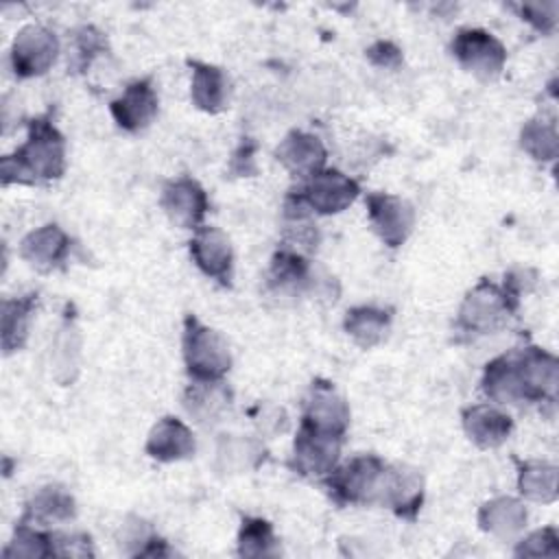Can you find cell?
<instances>
[{
  "label": "cell",
  "mask_w": 559,
  "mask_h": 559,
  "mask_svg": "<svg viewBox=\"0 0 559 559\" xmlns=\"http://www.w3.org/2000/svg\"><path fill=\"white\" fill-rule=\"evenodd\" d=\"M301 428L343 439L349 428V406L336 391L334 382L317 378L312 380L301 411Z\"/></svg>",
  "instance_id": "cell-7"
},
{
  "label": "cell",
  "mask_w": 559,
  "mask_h": 559,
  "mask_svg": "<svg viewBox=\"0 0 559 559\" xmlns=\"http://www.w3.org/2000/svg\"><path fill=\"white\" fill-rule=\"evenodd\" d=\"M515 312L518 306L507 297L502 286L483 277L463 297L456 312V330L467 336L491 334L500 330Z\"/></svg>",
  "instance_id": "cell-4"
},
{
  "label": "cell",
  "mask_w": 559,
  "mask_h": 559,
  "mask_svg": "<svg viewBox=\"0 0 559 559\" xmlns=\"http://www.w3.org/2000/svg\"><path fill=\"white\" fill-rule=\"evenodd\" d=\"M450 50L461 68L472 72L480 81L496 79L507 63V48L502 41L485 28L465 26L459 28Z\"/></svg>",
  "instance_id": "cell-5"
},
{
  "label": "cell",
  "mask_w": 559,
  "mask_h": 559,
  "mask_svg": "<svg viewBox=\"0 0 559 559\" xmlns=\"http://www.w3.org/2000/svg\"><path fill=\"white\" fill-rule=\"evenodd\" d=\"M520 15L533 28H537L542 33H552L555 22H557V4L555 2H548V4H522L520 7Z\"/></svg>",
  "instance_id": "cell-39"
},
{
  "label": "cell",
  "mask_w": 559,
  "mask_h": 559,
  "mask_svg": "<svg viewBox=\"0 0 559 559\" xmlns=\"http://www.w3.org/2000/svg\"><path fill=\"white\" fill-rule=\"evenodd\" d=\"M520 146L535 162H552L559 155V133L557 124L546 118L528 120L520 131Z\"/></svg>",
  "instance_id": "cell-31"
},
{
  "label": "cell",
  "mask_w": 559,
  "mask_h": 559,
  "mask_svg": "<svg viewBox=\"0 0 559 559\" xmlns=\"http://www.w3.org/2000/svg\"><path fill=\"white\" fill-rule=\"evenodd\" d=\"M478 526L487 535H493L498 539H513L526 528V507L518 498L511 496H496L478 509Z\"/></svg>",
  "instance_id": "cell-20"
},
{
  "label": "cell",
  "mask_w": 559,
  "mask_h": 559,
  "mask_svg": "<svg viewBox=\"0 0 559 559\" xmlns=\"http://www.w3.org/2000/svg\"><path fill=\"white\" fill-rule=\"evenodd\" d=\"M4 557H26V559H44L52 557V533L41 531L37 524L20 520L13 528V537L2 550Z\"/></svg>",
  "instance_id": "cell-32"
},
{
  "label": "cell",
  "mask_w": 559,
  "mask_h": 559,
  "mask_svg": "<svg viewBox=\"0 0 559 559\" xmlns=\"http://www.w3.org/2000/svg\"><path fill=\"white\" fill-rule=\"evenodd\" d=\"M190 258L199 271L221 286L229 288L234 280V249L225 231L212 225H201L188 242Z\"/></svg>",
  "instance_id": "cell-12"
},
{
  "label": "cell",
  "mask_w": 559,
  "mask_h": 559,
  "mask_svg": "<svg viewBox=\"0 0 559 559\" xmlns=\"http://www.w3.org/2000/svg\"><path fill=\"white\" fill-rule=\"evenodd\" d=\"M194 450H197V443H194L192 430L181 419L170 415L157 419V424L151 428L144 443V452L159 463H175V461L190 459Z\"/></svg>",
  "instance_id": "cell-19"
},
{
  "label": "cell",
  "mask_w": 559,
  "mask_h": 559,
  "mask_svg": "<svg viewBox=\"0 0 559 559\" xmlns=\"http://www.w3.org/2000/svg\"><path fill=\"white\" fill-rule=\"evenodd\" d=\"M70 249L72 240L57 223H46L20 240V258L37 271H55L63 266Z\"/></svg>",
  "instance_id": "cell-16"
},
{
  "label": "cell",
  "mask_w": 559,
  "mask_h": 559,
  "mask_svg": "<svg viewBox=\"0 0 559 559\" xmlns=\"http://www.w3.org/2000/svg\"><path fill=\"white\" fill-rule=\"evenodd\" d=\"M518 491L533 502H555L557 500V467L544 461L518 463Z\"/></svg>",
  "instance_id": "cell-28"
},
{
  "label": "cell",
  "mask_w": 559,
  "mask_h": 559,
  "mask_svg": "<svg viewBox=\"0 0 559 559\" xmlns=\"http://www.w3.org/2000/svg\"><path fill=\"white\" fill-rule=\"evenodd\" d=\"M295 194L312 214L330 216L347 210L358 199L360 186L356 179L336 168H323L304 179Z\"/></svg>",
  "instance_id": "cell-6"
},
{
  "label": "cell",
  "mask_w": 559,
  "mask_h": 559,
  "mask_svg": "<svg viewBox=\"0 0 559 559\" xmlns=\"http://www.w3.org/2000/svg\"><path fill=\"white\" fill-rule=\"evenodd\" d=\"M181 352L186 373L194 382L223 380L231 367V354L227 341L210 325L201 323L194 314L183 319Z\"/></svg>",
  "instance_id": "cell-3"
},
{
  "label": "cell",
  "mask_w": 559,
  "mask_h": 559,
  "mask_svg": "<svg viewBox=\"0 0 559 559\" xmlns=\"http://www.w3.org/2000/svg\"><path fill=\"white\" fill-rule=\"evenodd\" d=\"M66 173V138L50 111L26 122V140L0 159L2 186H37L61 179Z\"/></svg>",
  "instance_id": "cell-1"
},
{
  "label": "cell",
  "mask_w": 559,
  "mask_h": 559,
  "mask_svg": "<svg viewBox=\"0 0 559 559\" xmlns=\"http://www.w3.org/2000/svg\"><path fill=\"white\" fill-rule=\"evenodd\" d=\"M159 205L170 223L181 229H199L210 210L203 186L192 177H177L164 183Z\"/></svg>",
  "instance_id": "cell-13"
},
{
  "label": "cell",
  "mask_w": 559,
  "mask_h": 559,
  "mask_svg": "<svg viewBox=\"0 0 559 559\" xmlns=\"http://www.w3.org/2000/svg\"><path fill=\"white\" fill-rule=\"evenodd\" d=\"M266 284L277 293H301L314 288L317 282L306 253H299L290 247H280L271 258Z\"/></svg>",
  "instance_id": "cell-21"
},
{
  "label": "cell",
  "mask_w": 559,
  "mask_h": 559,
  "mask_svg": "<svg viewBox=\"0 0 559 559\" xmlns=\"http://www.w3.org/2000/svg\"><path fill=\"white\" fill-rule=\"evenodd\" d=\"M424 476L419 469L408 465H389L384 472V485L380 507L391 509L397 518L415 522L424 504Z\"/></svg>",
  "instance_id": "cell-14"
},
{
  "label": "cell",
  "mask_w": 559,
  "mask_h": 559,
  "mask_svg": "<svg viewBox=\"0 0 559 559\" xmlns=\"http://www.w3.org/2000/svg\"><path fill=\"white\" fill-rule=\"evenodd\" d=\"M238 555L240 557H277L280 542L273 524L258 515H245L238 528Z\"/></svg>",
  "instance_id": "cell-30"
},
{
  "label": "cell",
  "mask_w": 559,
  "mask_h": 559,
  "mask_svg": "<svg viewBox=\"0 0 559 559\" xmlns=\"http://www.w3.org/2000/svg\"><path fill=\"white\" fill-rule=\"evenodd\" d=\"M255 151H258L255 140L253 138H242L240 144L234 148V153L229 157V173L234 177H253L258 173Z\"/></svg>",
  "instance_id": "cell-36"
},
{
  "label": "cell",
  "mask_w": 559,
  "mask_h": 559,
  "mask_svg": "<svg viewBox=\"0 0 559 559\" xmlns=\"http://www.w3.org/2000/svg\"><path fill=\"white\" fill-rule=\"evenodd\" d=\"M107 50V39L105 35L92 26V24H85V26H79L74 33H72V57H70V68L74 72H85L92 61L103 55Z\"/></svg>",
  "instance_id": "cell-33"
},
{
  "label": "cell",
  "mask_w": 559,
  "mask_h": 559,
  "mask_svg": "<svg viewBox=\"0 0 559 559\" xmlns=\"http://www.w3.org/2000/svg\"><path fill=\"white\" fill-rule=\"evenodd\" d=\"M216 456L227 472H249L264 463L266 450L258 439L225 435L218 443Z\"/></svg>",
  "instance_id": "cell-29"
},
{
  "label": "cell",
  "mask_w": 559,
  "mask_h": 559,
  "mask_svg": "<svg viewBox=\"0 0 559 559\" xmlns=\"http://www.w3.org/2000/svg\"><path fill=\"white\" fill-rule=\"evenodd\" d=\"M365 205L376 236L391 249L402 247L415 227V207L389 192H369Z\"/></svg>",
  "instance_id": "cell-9"
},
{
  "label": "cell",
  "mask_w": 559,
  "mask_h": 559,
  "mask_svg": "<svg viewBox=\"0 0 559 559\" xmlns=\"http://www.w3.org/2000/svg\"><path fill=\"white\" fill-rule=\"evenodd\" d=\"M515 369L522 386L524 402H555L557 382H559V362L557 358L537 347L526 345L513 352Z\"/></svg>",
  "instance_id": "cell-10"
},
{
  "label": "cell",
  "mask_w": 559,
  "mask_h": 559,
  "mask_svg": "<svg viewBox=\"0 0 559 559\" xmlns=\"http://www.w3.org/2000/svg\"><path fill=\"white\" fill-rule=\"evenodd\" d=\"M52 557H94L87 533H52Z\"/></svg>",
  "instance_id": "cell-35"
},
{
  "label": "cell",
  "mask_w": 559,
  "mask_h": 559,
  "mask_svg": "<svg viewBox=\"0 0 559 559\" xmlns=\"http://www.w3.org/2000/svg\"><path fill=\"white\" fill-rule=\"evenodd\" d=\"M111 118L129 133L146 129L157 114V92L151 79L131 81L124 92L109 103Z\"/></svg>",
  "instance_id": "cell-15"
},
{
  "label": "cell",
  "mask_w": 559,
  "mask_h": 559,
  "mask_svg": "<svg viewBox=\"0 0 559 559\" xmlns=\"http://www.w3.org/2000/svg\"><path fill=\"white\" fill-rule=\"evenodd\" d=\"M535 280L537 275L531 269H511L509 273H504V282L500 286L507 293V297L520 308L522 297L535 286Z\"/></svg>",
  "instance_id": "cell-38"
},
{
  "label": "cell",
  "mask_w": 559,
  "mask_h": 559,
  "mask_svg": "<svg viewBox=\"0 0 559 559\" xmlns=\"http://www.w3.org/2000/svg\"><path fill=\"white\" fill-rule=\"evenodd\" d=\"M367 61L376 68H384V70H397L404 61L402 57V48L389 39H378L373 41L367 50Z\"/></svg>",
  "instance_id": "cell-37"
},
{
  "label": "cell",
  "mask_w": 559,
  "mask_h": 559,
  "mask_svg": "<svg viewBox=\"0 0 559 559\" xmlns=\"http://www.w3.org/2000/svg\"><path fill=\"white\" fill-rule=\"evenodd\" d=\"M275 157L290 175L299 179H308L314 173L323 170L328 153L323 142L317 135L301 129H293L284 135V140L275 148Z\"/></svg>",
  "instance_id": "cell-17"
},
{
  "label": "cell",
  "mask_w": 559,
  "mask_h": 559,
  "mask_svg": "<svg viewBox=\"0 0 559 559\" xmlns=\"http://www.w3.org/2000/svg\"><path fill=\"white\" fill-rule=\"evenodd\" d=\"M461 421L467 439L483 450H493L502 445L513 430L511 415L493 404H472L463 408Z\"/></svg>",
  "instance_id": "cell-18"
},
{
  "label": "cell",
  "mask_w": 559,
  "mask_h": 559,
  "mask_svg": "<svg viewBox=\"0 0 559 559\" xmlns=\"http://www.w3.org/2000/svg\"><path fill=\"white\" fill-rule=\"evenodd\" d=\"M513 555L515 557H557L559 555V535L552 526L537 528L515 544Z\"/></svg>",
  "instance_id": "cell-34"
},
{
  "label": "cell",
  "mask_w": 559,
  "mask_h": 559,
  "mask_svg": "<svg viewBox=\"0 0 559 559\" xmlns=\"http://www.w3.org/2000/svg\"><path fill=\"white\" fill-rule=\"evenodd\" d=\"M384 472L386 463L380 456L358 454L345 465H336L321 483L338 507L380 504Z\"/></svg>",
  "instance_id": "cell-2"
},
{
  "label": "cell",
  "mask_w": 559,
  "mask_h": 559,
  "mask_svg": "<svg viewBox=\"0 0 559 559\" xmlns=\"http://www.w3.org/2000/svg\"><path fill=\"white\" fill-rule=\"evenodd\" d=\"M183 408L197 421H216L231 404V391L223 380L194 382L183 391Z\"/></svg>",
  "instance_id": "cell-27"
},
{
  "label": "cell",
  "mask_w": 559,
  "mask_h": 559,
  "mask_svg": "<svg viewBox=\"0 0 559 559\" xmlns=\"http://www.w3.org/2000/svg\"><path fill=\"white\" fill-rule=\"evenodd\" d=\"M341 445L343 439L321 435L308 428L297 430V437L293 441V454L288 461V467L306 478H325L341 459Z\"/></svg>",
  "instance_id": "cell-11"
},
{
  "label": "cell",
  "mask_w": 559,
  "mask_h": 559,
  "mask_svg": "<svg viewBox=\"0 0 559 559\" xmlns=\"http://www.w3.org/2000/svg\"><path fill=\"white\" fill-rule=\"evenodd\" d=\"M391 310L380 306H354L343 317V330L362 349L380 345L391 328Z\"/></svg>",
  "instance_id": "cell-23"
},
{
  "label": "cell",
  "mask_w": 559,
  "mask_h": 559,
  "mask_svg": "<svg viewBox=\"0 0 559 559\" xmlns=\"http://www.w3.org/2000/svg\"><path fill=\"white\" fill-rule=\"evenodd\" d=\"M35 308H37V293H26V295L2 301L0 345L7 356L26 345Z\"/></svg>",
  "instance_id": "cell-25"
},
{
  "label": "cell",
  "mask_w": 559,
  "mask_h": 559,
  "mask_svg": "<svg viewBox=\"0 0 559 559\" xmlns=\"http://www.w3.org/2000/svg\"><path fill=\"white\" fill-rule=\"evenodd\" d=\"M192 70V103L205 114H218L227 103V76L225 72L207 61L188 59Z\"/></svg>",
  "instance_id": "cell-24"
},
{
  "label": "cell",
  "mask_w": 559,
  "mask_h": 559,
  "mask_svg": "<svg viewBox=\"0 0 559 559\" xmlns=\"http://www.w3.org/2000/svg\"><path fill=\"white\" fill-rule=\"evenodd\" d=\"M11 68L17 79H33L46 74L59 55L57 35L41 26L28 24L17 31L11 41Z\"/></svg>",
  "instance_id": "cell-8"
},
{
  "label": "cell",
  "mask_w": 559,
  "mask_h": 559,
  "mask_svg": "<svg viewBox=\"0 0 559 559\" xmlns=\"http://www.w3.org/2000/svg\"><path fill=\"white\" fill-rule=\"evenodd\" d=\"M480 386H483V393L496 404H520V402H524L513 352L500 354V356H496L493 360H489L485 365Z\"/></svg>",
  "instance_id": "cell-26"
},
{
  "label": "cell",
  "mask_w": 559,
  "mask_h": 559,
  "mask_svg": "<svg viewBox=\"0 0 559 559\" xmlns=\"http://www.w3.org/2000/svg\"><path fill=\"white\" fill-rule=\"evenodd\" d=\"M76 515L74 496L61 485H46L37 489L24 504L20 520L46 526L50 522H68Z\"/></svg>",
  "instance_id": "cell-22"
}]
</instances>
